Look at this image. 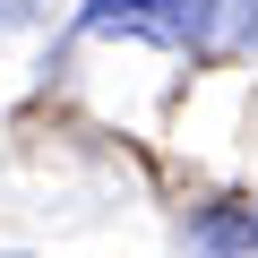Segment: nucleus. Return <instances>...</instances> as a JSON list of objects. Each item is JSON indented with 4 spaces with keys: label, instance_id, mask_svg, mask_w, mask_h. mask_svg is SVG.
I'll list each match as a JSON object with an SVG mask.
<instances>
[{
    "label": "nucleus",
    "instance_id": "obj_1",
    "mask_svg": "<svg viewBox=\"0 0 258 258\" xmlns=\"http://www.w3.org/2000/svg\"><path fill=\"white\" fill-rule=\"evenodd\" d=\"M249 0H86L95 35H147V43H224Z\"/></svg>",
    "mask_w": 258,
    "mask_h": 258
},
{
    "label": "nucleus",
    "instance_id": "obj_2",
    "mask_svg": "<svg viewBox=\"0 0 258 258\" xmlns=\"http://www.w3.org/2000/svg\"><path fill=\"white\" fill-rule=\"evenodd\" d=\"M207 249H258V215H207Z\"/></svg>",
    "mask_w": 258,
    "mask_h": 258
},
{
    "label": "nucleus",
    "instance_id": "obj_3",
    "mask_svg": "<svg viewBox=\"0 0 258 258\" xmlns=\"http://www.w3.org/2000/svg\"><path fill=\"white\" fill-rule=\"evenodd\" d=\"M0 18H18V0H0Z\"/></svg>",
    "mask_w": 258,
    "mask_h": 258
}]
</instances>
